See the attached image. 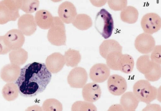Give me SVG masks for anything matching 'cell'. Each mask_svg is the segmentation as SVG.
Instances as JSON below:
<instances>
[{
  "instance_id": "6da1fadb",
  "label": "cell",
  "mask_w": 161,
  "mask_h": 111,
  "mask_svg": "<svg viewBox=\"0 0 161 111\" xmlns=\"http://www.w3.org/2000/svg\"><path fill=\"white\" fill-rule=\"evenodd\" d=\"M51 78V73L44 63L35 62L21 69L19 75L15 83L21 96L32 97L45 90Z\"/></svg>"
},
{
  "instance_id": "7a4b0ae2",
  "label": "cell",
  "mask_w": 161,
  "mask_h": 111,
  "mask_svg": "<svg viewBox=\"0 0 161 111\" xmlns=\"http://www.w3.org/2000/svg\"><path fill=\"white\" fill-rule=\"evenodd\" d=\"M22 0H3L0 1V24L15 21L20 15L19 10Z\"/></svg>"
},
{
  "instance_id": "3957f363",
  "label": "cell",
  "mask_w": 161,
  "mask_h": 111,
  "mask_svg": "<svg viewBox=\"0 0 161 111\" xmlns=\"http://www.w3.org/2000/svg\"><path fill=\"white\" fill-rule=\"evenodd\" d=\"M133 90L139 101L149 103L156 98L158 89L147 80L137 81L133 86Z\"/></svg>"
},
{
  "instance_id": "277c9868",
  "label": "cell",
  "mask_w": 161,
  "mask_h": 111,
  "mask_svg": "<svg viewBox=\"0 0 161 111\" xmlns=\"http://www.w3.org/2000/svg\"><path fill=\"white\" fill-rule=\"evenodd\" d=\"M95 27L104 39L109 38L114 28V20L112 15L104 8L97 13L95 21Z\"/></svg>"
},
{
  "instance_id": "5b68a950",
  "label": "cell",
  "mask_w": 161,
  "mask_h": 111,
  "mask_svg": "<svg viewBox=\"0 0 161 111\" xmlns=\"http://www.w3.org/2000/svg\"><path fill=\"white\" fill-rule=\"evenodd\" d=\"M47 38L49 41L53 45L60 46L66 45L65 27L59 17H53V23L48 32Z\"/></svg>"
},
{
  "instance_id": "8992f818",
  "label": "cell",
  "mask_w": 161,
  "mask_h": 111,
  "mask_svg": "<svg viewBox=\"0 0 161 111\" xmlns=\"http://www.w3.org/2000/svg\"><path fill=\"white\" fill-rule=\"evenodd\" d=\"M141 24L145 33L152 34L160 29L161 18L156 13H148L142 17Z\"/></svg>"
},
{
  "instance_id": "52a82bcc",
  "label": "cell",
  "mask_w": 161,
  "mask_h": 111,
  "mask_svg": "<svg viewBox=\"0 0 161 111\" xmlns=\"http://www.w3.org/2000/svg\"><path fill=\"white\" fill-rule=\"evenodd\" d=\"M88 79L86 70L81 67H76L69 72L67 82L70 86L75 88H82L85 85Z\"/></svg>"
},
{
  "instance_id": "ba28073f",
  "label": "cell",
  "mask_w": 161,
  "mask_h": 111,
  "mask_svg": "<svg viewBox=\"0 0 161 111\" xmlns=\"http://www.w3.org/2000/svg\"><path fill=\"white\" fill-rule=\"evenodd\" d=\"M108 79V89L112 95L120 96L126 90L127 83L125 78L122 76L114 74L110 76Z\"/></svg>"
},
{
  "instance_id": "9c48e42d",
  "label": "cell",
  "mask_w": 161,
  "mask_h": 111,
  "mask_svg": "<svg viewBox=\"0 0 161 111\" xmlns=\"http://www.w3.org/2000/svg\"><path fill=\"white\" fill-rule=\"evenodd\" d=\"M3 36L5 44L11 50L21 48L25 42L24 35L18 29H12Z\"/></svg>"
},
{
  "instance_id": "30bf717a",
  "label": "cell",
  "mask_w": 161,
  "mask_h": 111,
  "mask_svg": "<svg viewBox=\"0 0 161 111\" xmlns=\"http://www.w3.org/2000/svg\"><path fill=\"white\" fill-rule=\"evenodd\" d=\"M155 41L150 34L142 33L138 35L135 41L136 49L140 53L147 54L152 52L155 46Z\"/></svg>"
},
{
  "instance_id": "8fae6325",
  "label": "cell",
  "mask_w": 161,
  "mask_h": 111,
  "mask_svg": "<svg viewBox=\"0 0 161 111\" xmlns=\"http://www.w3.org/2000/svg\"><path fill=\"white\" fill-rule=\"evenodd\" d=\"M18 26L19 29L24 35L29 36L35 32L37 25L34 16L30 14L26 13L19 18Z\"/></svg>"
},
{
  "instance_id": "7c38bea8",
  "label": "cell",
  "mask_w": 161,
  "mask_h": 111,
  "mask_svg": "<svg viewBox=\"0 0 161 111\" xmlns=\"http://www.w3.org/2000/svg\"><path fill=\"white\" fill-rule=\"evenodd\" d=\"M110 72V69L107 65L97 63L90 69L89 76L94 82L100 83L104 82L108 78Z\"/></svg>"
},
{
  "instance_id": "4fadbf2b",
  "label": "cell",
  "mask_w": 161,
  "mask_h": 111,
  "mask_svg": "<svg viewBox=\"0 0 161 111\" xmlns=\"http://www.w3.org/2000/svg\"><path fill=\"white\" fill-rule=\"evenodd\" d=\"M59 18L66 24L72 23L77 15L76 8L71 2L65 1L61 4L58 8Z\"/></svg>"
},
{
  "instance_id": "5bb4252c",
  "label": "cell",
  "mask_w": 161,
  "mask_h": 111,
  "mask_svg": "<svg viewBox=\"0 0 161 111\" xmlns=\"http://www.w3.org/2000/svg\"><path fill=\"white\" fill-rule=\"evenodd\" d=\"M46 66L49 71L56 73L60 71L65 64L64 56L59 52L53 53L47 57Z\"/></svg>"
},
{
  "instance_id": "9a60e30c",
  "label": "cell",
  "mask_w": 161,
  "mask_h": 111,
  "mask_svg": "<svg viewBox=\"0 0 161 111\" xmlns=\"http://www.w3.org/2000/svg\"><path fill=\"white\" fill-rule=\"evenodd\" d=\"M102 92L99 85L95 82L88 83L83 87L82 95L84 99L92 103L97 100L101 97Z\"/></svg>"
},
{
  "instance_id": "2e32d148",
  "label": "cell",
  "mask_w": 161,
  "mask_h": 111,
  "mask_svg": "<svg viewBox=\"0 0 161 111\" xmlns=\"http://www.w3.org/2000/svg\"><path fill=\"white\" fill-rule=\"evenodd\" d=\"M19 66L12 63L5 65L2 68L0 77L7 83L15 82L19 77L20 71Z\"/></svg>"
},
{
  "instance_id": "e0dca14e",
  "label": "cell",
  "mask_w": 161,
  "mask_h": 111,
  "mask_svg": "<svg viewBox=\"0 0 161 111\" xmlns=\"http://www.w3.org/2000/svg\"><path fill=\"white\" fill-rule=\"evenodd\" d=\"M122 47L116 40L108 39L104 40L99 47L100 55L106 59L107 56L111 52H122Z\"/></svg>"
},
{
  "instance_id": "ac0fdd59",
  "label": "cell",
  "mask_w": 161,
  "mask_h": 111,
  "mask_svg": "<svg viewBox=\"0 0 161 111\" xmlns=\"http://www.w3.org/2000/svg\"><path fill=\"white\" fill-rule=\"evenodd\" d=\"M35 20L40 28L43 29H48L51 26L53 20V17L48 11L40 10L35 14Z\"/></svg>"
},
{
  "instance_id": "d6986e66",
  "label": "cell",
  "mask_w": 161,
  "mask_h": 111,
  "mask_svg": "<svg viewBox=\"0 0 161 111\" xmlns=\"http://www.w3.org/2000/svg\"><path fill=\"white\" fill-rule=\"evenodd\" d=\"M139 101L133 92H127L121 97L120 103L125 111H132L137 107Z\"/></svg>"
},
{
  "instance_id": "ffe728a7",
  "label": "cell",
  "mask_w": 161,
  "mask_h": 111,
  "mask_svg": "<svg viewBox=\"0 0 161 111\" xmlns=\"http://www.w3.org/2000/svg\"><path fill=\"white\" fill-rule=\"evenodd\" d=\"M9 58L11 63L19 66L26 62L28 54L25 49L21 48L11 50L9 54Z\"/></svg>"
},
{
  "instance_id": "44dd1931",
  "label": "cell",
  "mask_w": 161,
  "mask_h": 111,
  "mask_svg": "<svg viewBox=\"0 0 161 111\" xmlns=\"http://www.w3.org/2000/svg\"><path fill=\"white\" fill-rule=\"evenodd\" d=\"M138 15V10L134 7L129 6L126 7L121 11L120 17L123 21L132 24L137 21Z\"/></svg>"
},
{
  "instance_id": "7402d4cb",
  "label": "cell",
  "mask_w": 161,
  "mask_h": 111,
  "mask_svg": "<svg viewBox=\"0 0 161 111\" xmlns=\"http://www.w3.org/2000/svg\"><path fill=\"white\" fill-rule=\"evenodd\" d=\"M154 64L151 61L149 55H145L140 56L137 59L136 66L137 70L144 75L151 71Z\"/></svg>"
},
{
  "instance_id": "603a6c76",
  "label": "cell",
  "mask_w": 161,
  "mask_h": 111,
  "mask_svg": "<svg viewBox=\"0 0 161 111\" xmlns=\"http://www.w3.org/2000/svg\"><path fill=\"white\" fill-rule=\"evenodd\" d=\"M74 26L80 30H86L91 27L92 24L91 18L85 14L76 15L72 22Z\"/></svg>"
},
{
  "instance_id": "cb8c5ba5",
  "label": "cell",
  "mask_w": 161,
  "mask_h": 111,
  "mask_svg": "<svg viewBox=\"0 0 161 111\" xmlns=\"http://www.w3.org/2000/svg\"><path fill=\"white\" fill-rule=\"evenodd\" d=\"M19 90L17 85L13 82L6 83L2 90V94L4 98L8 101L15 100L19 95Z\"/></svg>"
},
{
  "instance_id": "d4e9b609",
  "label": "cell",
  "mask_w": 161,
  "mask_h": 111,
  "mask_svg": "<svg viewBox=\"0 0 161 111\" xmlns=\"http://www.w3.org/2000/svg\"><path fill=\"white\" fill-rule=\"evenodd\" d=\"M64 56L65 64L68 66L74 67L77 66L81 59L79 51L71 49L66 51Z\"/></svg>"
},
{
  "instance_id": "484cf974",
  "label": "cell",
  "mask_w": 161,
  "mask_h": 111,
  "mask_svg": "<svg viewBox=\"0 0 161 111\" xmlns=\"http://www.w3.org/2000/svg\"><path fill=\"white\" fill-rule=\"evenodd\" d=\"M134 65L133 58L127 54L121 55L119 65V71L126 74L131 73Z\"/></svg>"
},
{
  "instance_id": "4316f807",
  "label": "cell",
  "mask_w": 161,
  "mask_h": 111,
  "mask_svg": "<svg viewBox=\"0 0 161 111\" xmlns=\"http://www.w3.org/2000/svg\"><path fill=\"white\" fill-rule=\"evenodd\" d=\"M122 52L114 51L111 52L107 56L106 59L107 66L110 69L119 71V65Z\"/></svg>"
},
{
  "instance_id": "83f0119b",
  "label": "cell",
  "mask_w": 161,
  "mask_h": 111,
  "mask_svg": "<svg viewBox=\"0 0 161 111\" xmlns=\"http://www.w3.org/2000/svg\"><path fill=\"white\" fill-rule=\"evenodd\" d=\"M62 109L61 103L54 98L47 99L42 104L43 111H62Z\"/></svg>"
},
{
  "instance_id": "f1b7e54d",
  "label": "cell",
  "mask_w": 161,
  "mask_h": 111,
  "mask_svg": "<svg viewBox=\"0 0 161 111\" xmlns=\"http://www.w3.org/2000/svg\"><path fill=\"white\" fill-rule=\"evenodd\" d=\"M71 111H97L96 106L92 103L77 101L72 105Z\"/></svg>"
},
{
  "instance_id": "f546056e",
  "label": "cell",
  "mask_w": 161,
  "mask_h": 111,
  "mask_svg": "<svg viewBox=\"0 0 161 111\" xmlns=\"http://www.w3.org/2000/svg\"><path fill=\"white\" fill-rule=\"evenodd\" d=\"M38 0H22L20 9L27 13H31L36 11L39 8Z\"/></svg>"
},
{
  "instance_id": "4dcf8cb0",
  "label": "cell",
  "mask_w": 161,
  "mask_h": 111,
  "mask_svg": "<svg viewBox=\"0 0 161 111\" xmlns=\"http://www.w3.org/2000/svg\"><path fill=\"white\" fill-rule=\"evenodd\" d=\"M146 80L152 82L158 80L161 76V67L160 65L155 63L151 71L148 73L144 75Z\"/></svg>"
},
{
  "instance_id": "1f68e13d",
  "label": "cell",
  "mask_w": 161,
  "mask_h": 111,
  "mask_svg": "<svg viewBox=\"0 0 161 111\" xmlns=\"http://www.w3.org/2000/svg\"><path fill=\"white\" fill-rule=\"evenodd\" d=\"M108 3L109 8L114 11H120L124 9L127 5V0H108Z\"/></svg>"
},
{
  "instance_id": "d6a6232c",
  "label": "cell",
  "mask_w": 161,
  "mask_h": 111,
  "mask_svg": "<svg viewBox=\"0 0 161 111\" xmlns=\"http://www.w3.org/2000/svg\"><path fill=\"white\" fill-rule=\"evenodd\" d=\"M161 46H155L152 51L150 57L151 61L153 63L161 65Z\"/></svg>"
},
{
  "instance_id": "836d02e7",
  "label": "cell",
  "mask_w": 161,
  "mask_h": 111,
  "mask_svg": "<svg viewBox=\"0 0 161 111\" xmlns=\"http://www.w3.org/2000/svg\"><path fill=\"white\" fill-rule=\"evenodd\" d=\"M11 51L6 45L4 42L3 36H0V55H5Z\"/></svg>"
},
{
  "instance_id": "e575fe53",
  "label": "cell",
  "mask_w": 161,
  "mask_h": 111,
  "mask_svg": "<svg viewBox=\"0 0 161 111\" xmlns=\"http://www.w3.org/2000/svg\"><path fill=\"white\" fill-rule=\"evenodd\" d=\"M142 111H161V107L158 104H150L147 105Z\"/></svg>"
},
{
  "instance_id": "d590c367",
  "label": "cell",
  "mask_w": 161,
  "mask_h": 111,
  "mask_svg": "<svg viewBox=\"0 0 161 111\" xmlns=\"http://www.w3.org/2000/svg\"><path fill=\"white\" fill-rule=\"evenodd\" d=\"M108 111H125L121 105L114 104L111 106Z\"/></svg>"
},
{
  "instance_id": "8d00e7d4",
  "label": "cell",
  "mask_w": 161,
  "mask_h": 111,
  "mask_svg": "<svg viewBox=\"0 0 161 111\" xmlns=\"http://www.w3.org/2000/svg\"><path fill=\"white\" fill-rule=\"evenodd\" d=\"M25 111H43L41 107L35 105L28 107Z\"/></svg>"
},
{
  "instance_id": "74e56055",
  "label": "cell",
  "mask_w": 161,
  "mask_h": 111,
  "mask_svg": "<svg viewBox=\"0 0 161 111\" xmlns=\"http://www.w3.org/2000/svg\"><path fill=\"white\" fill-rule=\"evenodd\" d=\"M161 87H159V88L158 89L157 93V94L156 98L160 101V96H161Z\"/></svg>"
}]
</instances>
